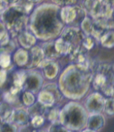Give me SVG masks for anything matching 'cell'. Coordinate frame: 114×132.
I'll return each mask as SVG.
<instances>
[{
  "mask_svg": "<svg viewBox=\"0 0 114 132\" xmlns=\"http://www.w3.org/2000/svg\"><path fill=\"white\" fill-rule=\"evenodd\" d=\"M47 109L46 107H45L44 105H42L41 103H39L38 102H35L34 105H32L31 106L27 108V113L30 116V118L31 119L34 117L36 116H44L46 112H47Z\"/></svg>",
  "mask_w": 114,
  "mask_h": 132,
  "instance_id": "7402d4cb",
  "label": "cell"
},
{
  "mask_svg": "<svg viewBox=\"0 0 114 132\" xmlns=\"http://www.w3.org/2000/svg\"><path fill=\"white\" fill-rule=\"evenodd\" d=\"M45 59L44 52L41 47L35 45L32 47L29 52V61L26 67L27 69H31L38 67L40 63Z\"/></svg>",
  "mask_w": 114,
  "mask_h": 132,
  "instance_id": "4fadbf2b",
  "label": "cell"
},
{
  "mask_svg": "<svg viewBox=\"0 0 114 132\" xmlns=\"http://www.w3.org/2000/svg\"><path fill=\"white\" fill-rule=\"evenodd\" d=\"M30 123L34 128H39L44 124L45 118L42 116H36L31 119Z\"/></svg>",
  "mask_w": 114,
  "mask_h": 132,
  "instance_id": "836d02e7",
  "label": "cell"
},
{
  "mask_svg": "<svg viewBox=\"0 0 114 132\" xmlns=\"http://www.w3.org/2000/svg\"><path fill=\"white\" fill-rule=\"evenodd\" d=\"M54 44H55V50L59 52L60 56L61 55L70 54L73 51V49L74 48L71 44L67 42L66 41H64L61 38L54 41Z\"/></svg>",
  "mask_w": 114,
  "mask_h": 132,
  "instance_id": "ffe728a7",
  "label": "cell"
},
{
  "mask_svg": "<svg viewBox=\"0 0 114 132\" xmlns=\"http://www.w3.org/2000/svg\"><path fill=\"white\" fill-rule=\"evenodd\" d=\"M20 101L22 103L25 105V106L30 107L32 105L35 103V96L33 93L27 92V91H23L20 97Z\"/></svg>",
  "mask_w": 114,
  "mask_h": 132,
  "instance_id": "cb8c5ba5",
  "label": "cell"
},
{
  "mask_svg": "<svg viewBox=\"0 0 114 132\" xmlns=\"http://www.w3.org/2000/svg\"><path fill=\"white\" fill-rule=\"evenodd\" d=\"M43 79L42 74L35 70L27 71L23 85V91H27L34 95L38 93L42 87Z\"/></svg>",
  "mask_w": 114,
  "mask_h": 132,
  "instance_id": "52a82bcc",
  "label": "cell"
},
{
  "mask_svg": "<svg viewBox=\"0 0 114 132\" xmlns=\"http://www.w3.org/2000/svg\"><path fill=\"white\" fill-rule=\"evenodd\" d=\"M38 102L46 108H51L55 103L56 99L51 92L45 90H42L38 93Z\"/></svg>",
  "mask_w": 114,
  "mask_h": 132,
  "instance_id": "ac0fdd59",
  "label": "cell"
},
{
  "mask_svg": "<svg viewBox=\"0 0 114 132\" xmlns=\"http://www.w3.org/2000/svg\"><path fill=\"white\" fill-rule=\"evenodd\" d=\"M105 124V118L101 113H90L88 117L87 124L88 129L97 131L103 127Z\"/></svg>",
  "mask_w": 114,
  "mask_h": 132,
  "instance_id": "9a60e30c",
  "label": "cell"
},
{
  "mask_svg": "<svg viewBox=\"0 0 114 132\" xmlns=\"http://www.w3.org/2000/svg\"><path fill=\"white\" fill-rule=\"evenodd\" d=\"M0 132H17V127L12 123H1Z\"/></svg>",
  "mask_w": 114,
  "mask_h": 132,
  "instance_id": "1f68e13d",
  "label": "cell"
},
{
  "mask_svg": "<svg viewBox=\"0 0 114 132\" xmlns=\"http://www.w3.org/2000/svg\"><path fill=\"white\" fill-rule=\"evenodd\" d=\"M8 80V71L7 70L0 69V88L5 86Z\"/></svg>",
  "mask_w": 114,
  "mask_h": 132,
  "instance_id": "e575fe53",
  "label": "cell"
},
{
  "mask_svg": "<svg viewBox=\"0 0 114 132\" xmlns=\"http://www.w3.org/2000/svg\"><path fill=\"white\" fill-rule=\"evenodd\" d=\"M11 2L10 6L2 13L1 22L5 25L12 38L17 37L21 32L25 31L29 18L20 5L19 1Z\"/></svg>",
  "mask_w": 114,
  "mask_h": 132,
  "instance_id": "3957f363",
  "label": "cell"
},
{
  "mask_svg": "<svg viewBox=\"0 0 114 132\" xmlns=\"http://www.w3.org/2000/svg\"><path fill=\"white\" fill-rule=\"evenodd\" d=\"M92 25H93V22L92 21L90 17H88L87 16H85L84 18V20L80 22L81 29L86 36H91V33H92Z\"/></svg>",
  "mask_w": 114,
  "mask_h": 132,
  "instance_id": "4316f807",
  "label": "cell"
},
{
  "mask_svg": "<svg viewBox=\"0 0 114 132\" xmlns=\"http://www.w3.org/2000/svg\"><path fill=\"white\" fill-rule=\"evenodd\" d=\"M14 109L13 106L4 102L3 100L0 102V120L2 123H11L12 116Z\"/></svg>",
  "mask_w": 114,
  "mask_h": 132,
  "instance_id": "e0dca14e",
  "label": "cell"
},
{
  "mask_svg": "<svg viewBox=\"0 0 114 132\" xmlns=\"http://www.w3.org/2000/svg\"><path fill=\"white\" fill-rule=\"evenodd\" d=\"M104 111L109 115H114V98L105 99Z\"/></svg>",
  "mask_w": 114,
  "mask_h": 132,
  "instance_id": "f1b7e54d",
  "label": "cell"
},
{
  "mask_svg": "<svg viewBox=\"0 0 114 132\" xmlns=\"http://www.w3.org/2000/svg\"><path fill=\"white\" fill-rule=\"evenodd\" d=\"M38 67L43 69V73L45 77L48 79H50V80L55 78L57 75H58L60 70L58 64L53 62L52 60L45 58L40 63Z\"/></svg>",
  "mask_w": 114,
  "mask_h": 132,
  "instance_id": "7c38bea8",
  "label": "cell"
},
{
  "mask_svg": "<svg viewBox=\"0 0 114 132\" xmlns=\"http://www.w3.org/2000/svg\"><path fill=\"white\" fill-rule=\"evenodd\" d=\"M92 79L93 75L89 70H82L72 64L60 75L59 88L65 97L73 100L80 99L88 92Z\"/></svg>",
  "mask_w": 114,
  "mask_h": 132,
  "instance_id": "7a4b0ae2",
  "label": "cell"
},
{
  "mask_svg": "<svg viewBox=\"0 0 114 132\" xmlns=\"http://www.w3.org/2000/svg\"><path fill=\"white\" fill-rule=\"evenodd\" d=\"M42 90H45V91L51 92L55 96L56 100L58 98H60V97L59 89H58V86H57V85H55V84H48V85H45L44 87V89H42Z\"/></svg>",
  "mask_w": 114,
  "mask_h": 132,
  "instance_id": "4dcf8cb0",
  "label": "cell"
},
{
  "mask_svg": "<svg viewBox=\"0 0 114 132\" xmlns=\"http://www.w3.org/2000/svg\"><path fill=\"white\" fill-rule=\"evenodd\" d=\"M60 38L67 42L71 44L73 47L74 45H76V47L79 46V44L84 38L82 33L77 27H68L63 28L60 34Z\"/></svg>",
  "mask_w": 114,
  "mask_h": 132,
  "instance_id": "30bf717a",
  "label": "cell"
},
{
  "mask_svg": "<svg viewBox=\"0 0 114 132\" xmlns=\"http://www.w3.org/2000/svg\"><path fill=\"white\" fill-rule=\"evenodd\" d=\"M41 48H42V51L44 52L45 57H46L45 59L52 60L59 58L60 56L59 52L55 50L54 41L48 42H46V43L43 44V46L41 47Z\"/></svg>",
  "mask_w": 114,
  "mask_h": 132,
  "instance_id": "d6986e66",
  "label": "cell"
},
{
  "mask_svg": "<svg viewBox=\"0 0 114 132\" xmlns=\"http://www.w3.org/2000/svg\"><path fill=\"white\" fill-rule=\"evenodd\" d=\"M48 132H68V130L64 126H63L59 121H57L52 123Z\"/></svg>",
  "mask_w": 114,
  "mask_h": 132,
  "instance_id": "f546056e",
  "label": "cell"
},
{
  "mask_svg": "<svg viewBox=\"0 0 114 132\" xmlns=\"http://www.w3.org/2000/svg\"><path fill=\"white\" fill-rule=\"evenodd\" d=\"M105 98L99 93L95 92L90 95L85 102V108L90 113H101L104 111Z\"/></svg>",
  "mask_w": 114,
  "mask_h": 132,
  "instance_id": "9c48e42d",
  "label": "cell"
},
{
  "mask_svg": "<svg viewBox=\"0 0 114 132\" xmlns=\"http://www.w3.org/2000/svg\"><path fill=\"white\" fill-rule=\"evenodd\" d=\"M30 121H31V118L26 109L23 107L14 109L11 119L12 123L15 124L16 126H20L23 127L28 126Z\"/></svg>",
  "mask_w": 114,
  "mask_h": 132,
  "instance_id": "8fae6325",
  "label": "cell"
},
{
  "mask_svg": "<svg viewBox=\"0 0 114 132\" xmlns=\"http://www.w3.org/2000/svg\"><path fill=\"white\" fill-rule=\"evenodd\" d=\"M88 117L82 105L75 102H70L60 110L59 122L70 131H78L86 126Z\"/></svg>",
  "mask_w": 114,
  "mask_h": 132,
  "instance_id": "277c9868",
  "label": "cell"
},
{
  "mask_svg": "<svg viewBox=\"0 0 114 132\" xmlns=\"http://www.w3.org/2000/svg\"><path fill=\"white\" fill-rule=\"evenodd\" d=\"M19 44L22 46V48L28 49L34 47L37 42L36 37L31 32L24 31L17 36Z\"/></svg>",
  "mask_w": 114,
  "mask_h": 132,
  "instance_id": "5bb4252c",
  "label": "cell"
},
{
  "mask_svg": "<svg viewBox=\"0 0 114 132\" xmlns=\"http://www.w3.org/2000/svg\"><path fill=\"white\" fill-rule=\"evenodd\" d=\"M82 132H96V131H95V130H90V129H85V130H84Z\"/></svg>",
  "mask_w": 114,
  "mask_h": 132,
  "instance_id": "d590c367",
  "label": "cell"
},
{
  "mask_svg": "<svg viewBox=\"0 0 114 132\" xmlns=\"http://www.w3.org/2000/svg\"><path fill=\"white\" fill-rule=\"evenodd\" d=\"M1 98H2V96H1V93H0V102H1Z\"/></svg>",
  "mask_w": 114,
  "mask_h": 132,
  "instance_id": "f35d334b",
  "label": "cell"
},
{
  "mask_svg": "<svg viewBox=\"0 0 114 132\" xmlns=\"http://www.w3.org/2000/svg\"><path fill=\"white\" fill-rule=\"evenodd\" d=\"M60 110H58L56 107L52 108L48 112V119L52 123L59 121V117H60Z\"/></svg>",
  "mask_w": 114,
  "mask_h": 132,
  "instance_id": "d6a6232c",
  "label": "cell"
},
{
  "mask_svg": "<svg viewBox=\"0 0 114 132\" xmlns=\"http://www.w3.org/2000/svg\"><path fill=\"white\" fill-rule=\"evenodd\" d=\"M70 60L79 69L88 71L90 68V61L88 58L86 50L82 46L74 48L70 53Z\"/></svg>",
  "mask_w": 114,
  "mask_h": 132,
  "instance_id": "ba28073f",
  "label": "cell"
},
{
  "mask_svg": "<svg viewBox=\"0 0 114 132\" xmlns=\"http://www.w3.org/2000/svg\"><path fill=\"white\" fill-rule=\"evenodd\" d=\"M1 15H2V13L0 12V20H1Z\"/></svg>",
  "mask_w": 114,
  "mask_h": 132,
  "instance_id": "74e56055",
  "label": "cell"
},
{
  "mask_svg": "<svg viewBox=\"0 0 114 132\" xmlns=\"http://www.w3.org/2000/svg\"><path fill=\"white\" fill-rule=\"evenodd\" d=\"M101 45L105 48L114 47V31H105L99 39Z\"/></svg>",
  "mask_w": 114,
  "mask_h": 132,
  "instance_id": "603a6c76",
  "label": "cell"
},
{
  "mask_svg": "<svg viewBox=\"0 0 114 132\" xmlns=\"http://www.w3.org/2000/svg\"><path fill=\"white\" fill-rule=\"evenodd\" d=\"M11 39L12 38L7 31L5 25L0 21V47L6 45Z\"/></svg>",
  "mask_w": 114,
  "mask_h": 132,
  "instance_id": "484cf974",
  "label": "cell"
},
{
  "mask_svg": "<svg viewBox=\"0 0 114 132\" xmlns=\"http://www.w3.org/2000/svg\"><path fill=\"white\" fill-rule=\"evenodd\" d=\"M114 73L112 67L108 63H102L96 68V73L93 76L92 83L95 90H102L108 85H113Z\"/></svg>",
  "mask_w": 114,
  "mask_h": 132,
  "instance_id": "5b68a950",
  "label": "cell"
},
{
  "mask_svg": "<svg viewBox=\"0 0 114 132\" xmlns=\"http://www.w3.org/2000/svg\"><path fill=\"white\" fill-rule=\"evenodd\" d=\"M68 132H77V131H68Z\"/></svg>",
  "mask_w": 114,
  "mask_h": 132,
  "instance_id": "ab89813d",
  "label": "cell"
},
{
  "mask_svg": "<svg viewBox=\"0 0 114 132\" xmlns=\"http://www.w3.org/2000/svg\"><path fill=\"white\" fill-rule=\"evenodd\" d=\"M28 61H29V52L26 49L20 48L14 52L13 55V62L16 66L19 67H26Z\"/></svg>",
  "mask_w": 114,
  "mask_h": 132,
  "instance_id": "2e32d148",
  "label": "cell"
},
{
  "mask_svg": "<svg viewBox=\"0 0 114 132\" xmlns=\"http://www.w3.org/2000/svg\"><path fill=\"white\" fill-rule=\"evenodd\" d=\"M1 123H2V122H1V120H0V124H1Z\"/></svg>",
  "mask_w": 114,
  "mask_h": 132,
  "instance_id": "60d3db41",
  "label": "cell"
},
{
  "mask_svg": "<svg viewBox=\"0 0 114 132\" xmlns=\"http://www.w3.org/2000/svg\"><path fill=\"white\" fill-rule=\"evenodd\" d=\"M33 132H48V131H45V130H34Z\"/></svg>",
  "mask_w": 114,
  "mask_h": 132,
  "instance_id": "8d00e7d4",
  "label": "cell"
},
{
  "mask_svg": "<svg viewBox=\"0 0 114 132\" xmlns=\"http://www.w3.org/2000/svg\"><path fill=\"white\" fill-rule=\"evenodd\" d=\"M95 45V38L92 36H85L84 37L82 42H81V46L86 50L92 49Z\"/></svg>",
  "mask_w": 114,
  "mask_h": 132,
  "instance_id": "83f0119b",
  "label": "cell"
},
{
  "mask_svg": "<svg viewBox=\"0 0 114 132\" xmlns=\"http://www.w3.org/2000/svg\"><path fill=\"white\" fill-rule=\"evenodd\" d=\"M86 16L85 10L79 6H66L60 9V17L63 23L72 24L75 21L84 20Z\"/></svg>",
  "mask_w": 114,
  "mask_h": 132,
  "instance_id": "8992f818",
  "label": "cell"
},
{
  "mask_svg": "<svg viewBox=\"0 0 114 132\" xmlns=\"http://www.w3.org/2000/svg\"><path fill=\"white\" fill-rule=\"evenodd\" d=\"M12 57L11 54L6 53L5 52L0 51V68L6 70L12 64Z\"/></svg>",
  "mask_w": 114,
  "mask_h": 132,
  "instance_id": "d4e9b609",
  "label": "cell"
},
{
  "mask_svg": "<svg viewBox=\"0 0 114 132\" xmlns=\"http://www.w3.org/2000/svg\"><path fill=\"white\" fill-rule=\"evenodd\" d=\"M32 34L41 40L48 41L59 36L64 28L60 8L55 4L45 3L35 8L28 19Z\"/></svg>",
  "mask_w": 114,
  "mask_h": 132,
  "instance_id": "6da1fadb",
  "label": "cell"
},
{
  "mask_svg": "<svg viewBox=\"0 0 114 132\" xmlns=\"http://www.w3.org/2000/svg\"><path fill=\"white\" fill-rule=\"evenodd\" d=\"M26 73H27V71H25L24 70H18L14 71L11 76V79H12L11 85H13V86H16L17 88L23 89V85L25 77H26Z\"/></svg>",
  "mask_w": 114,
  "mask_h": 132,
  "instance_id": "44dd1931",
  "label": "cell"
}]
</instances>
